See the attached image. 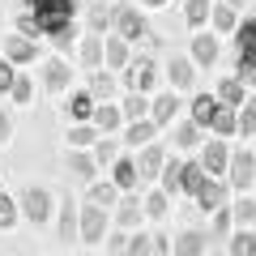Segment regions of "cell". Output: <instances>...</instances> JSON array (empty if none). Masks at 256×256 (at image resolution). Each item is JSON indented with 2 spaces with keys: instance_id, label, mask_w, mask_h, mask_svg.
Returning a JSON list of instances; mask_svg holds the SVG:
<instances>
[{
  "instance_id": "cell-53",
  "label": "cell",
  "mask_w": 256,
  "mask_h": 256,
  "mask_svg": "<svg viewBox=\"0 0 256 256\" xmlns=\"http://www.w3.org/2000/svg\"><path fill=\"white\" fill-rule=\"evenodd\" d=\"M154 256H171V244H166V235H154Z\"/></svg>"
},
{
  "instance_id": "cell-10",
  "label": "cell",
  "mask_w": 256,
  "mask_h": 256,
  "mask_svg": "<svg viewBox=\"0 0 256 256\" xmlns=\"http://www.w3.org/2000/svg\"><path fill=\"white\" fill-rule=\"evenodd\" d=\"M60 239L64 244H82V205L73 196L60 205Z\"/></svg>"
},
{
  "instance_id": "cell-9",
  "label": "cell",
  "mask_w": 256,
  "mask_h": 256,
  "mask_svg": "<svg viewBox=\"0 0 256 256\" xmlns=\"http://www.w3.org/2000/svg\"><path fill=\"white\" fill-rule=\"evenodd\" d=\"M68 86H73V68H68V60L52 56V60L43 64V90H52V94H64Z\"/></svg>"
},
{
  "instance_id": "cell-20",
  "label": "cell",
  "mask_w": 256,
  "mask_h": 256,
  "mask_svg": "<svg viewBox=\"0 0 256 256\" xmlns=\"http://www.w3.org/2000/svg\"><path fill=\"white\" fill-rule=\"evenodd\" d=\"M218 102H226V107H244V102H248V86L239 82V77H222V82H218Z\"/></svg>"
},
{
  "instance_id": "cell-25",
  "label": "cell",
  "mask_w": 256,
  "mask_h": 256,
  "mask_svg": "<svg viewBox=\"0 0 256 256\" xmlns=\"http://www.w3.org/2000/svg\"><path fill=\"white\" fill-rule=\"evenodd\" d=\"M68 171H73L82 184H94V171H98V162H94V154H86V150H73V154H68Z\"/></svg>"
},
{
  "instance_id": "cell-32",
  "label": "cell",
  "mask_w": 256,
  "mask_h": 256,
  "mask_svg": "<svg viewBox=\"0 0 256 256\" xmlns=\"http://www.w3.org/2000/svg\"><path fill=\"white\" fill-rule=\"evenodd\" d=\"M239 107H226V102H222L218 107V116H214V132H218V137H230V132H239V116H235Z\"/></svg>"
},
{
  "instance_id": "cell-14",
  "label": "cell",
  "mask_w": 256,
  "mask_h": 256,
  "mask_svg": "<svg viewBox=\"0 0 256 256\" xmlns=\"http://www.w3.org/2000/svg\"><path fill=\"white\" fill-rule=\"evenodd\" d=\"M4 56H9V64H30L38 56V43L26 34H9L4 38Z\"/></svg>"
},
{
  "instance_id": "cell-37",
  "label": "cell",
  "mask_w": 256,
  "mask_h": 256,
  "mask_svg": "<svg viewBox=\"0 0 256 256\" xmlns=\"http://www.w3.org/2000/svg\"><path fill=\"white\" fill-rule=\"evenodd\" d=\"M90 94L107 102L111 94H116V77H111V73H102V68H98V73H90Z\"/></svg>"
},
{
  "instance_id": "cell-49",
  "label": "cell",
  "mask_w": 256,
  "mask_h": 256,
  "mask_svg": "<svg viewBox=\"0 0 256 256\" xmlns=\"http://www.w3.org/2000/svg\"><path fill=\"white\" fill-rule=\"evenodd\" d=\"M30 98H34V82L18 73V86H13V102H30Z\"/></svg>"
},
{
  "instance_id": "cell-24",
  "label": "cell",
  "mask_w": 256,
  "mask_h": 256,
  "mask_svg": "<svg viewBox=\"0 0 256 256\" xmlns=\"http://www.w3.org/2000/svg\"><path fill=\"white\" fill-rule=\"evenodd\" d=\"M154 132H158V124H154V120H137V124H128V132H124V141H128V146H132V150H146V146H154Z\"/></svg>"
},
{
  "instance_id": "cell-21",
  "label": "cell",
  "mask_w": 256,
  "mask_h": 256,
  "mask_svg": "<svg viewBox=\"0 0 256 256\" xmlns=\"http://www.w3.org/2000/svg\"><path fill=\"white\" fill-rule=\"evenodd\" d=\"M218 107H222V102L214 98V94H196V98H192V124L210 128V124H214V116H218Z\"/></svg>"
},
{
  "instance_id": "cell-35",
  "label": "cell",
  "mask_w": 256,
  "mask_h": 256,
  "mask_svg": "<svg viewBox=\"0 0 256 256\" xmlns=\"http://www.w3.org/2000/svg\"><path fill=\"white\" fill-rule=\"evenodd\" d=\"M141 201H146V214H150V218H166V214H171V196H166L162 188H158V192H146Z\"/></svg>"
},
{
  "instance_id": "cell-1",
  "label": "cell",
  "mask_w": 256,
  "mask_h": 256,
  "mask_svg": "<svg viewBox=\"0 0 256 256\" xmlns=\"http://www.w3.org/2000/svg\"><path fill=\"white\" fill-rule=\"evenodd\" d=\"M73 13H77V0H34V22L52 38L73 26Z\"/></svg>"
},
{
  "instance_id": "cell-36",
  "label": "cell",
  "mask_w": 256,
  "mask_h": 256,
  "mask_svg": "<svg viewBox=\"0 0 256 256\" xmlns=\"http://www.w3.org/2000/svg\"><path fill=\"white\" fill-rule=\"evenodd\" d=\"M18 218H22V205L13 201L9 192H0V230H9V226H18Z\"/></svg>"
},
{
  "instance_id": "cell-33",
  "label": "cell",
  "mask_w": 256,
  "mask_h": 256,
  "mask_svg": "<svg viewBox=\"0 0 256 256\" xmlns=\"http://www.w3.org/2000/svg\"><path fill=\"white\" fill-rule=\"evenodd\" d=\"M230 214H235V226L239 230H252V222H256V196H239L235 205H230Z\"/></svg>"
},
{
  "instance_id": "cell-40",
  "label": "cell",
  "mask_w": 256,
  "mask_h": 256,
  "mask_svg": "<svg viewBox=\"0 0 256 256\" xmlns=\"http://www.w3.org/2000/svg\"><path fill=\"white\" fill-rule=\"evenodd\" d=\"M184 18H188V26H205V22L214 18L210 0H188V9H184Z\"/></svg>"
},
{
  "instance_id": "cell-3",
  "label": "cell",
  "mask_w": 256,
  "mask_h": 256,
  "mask_svg": "<svg viewBox=\"0 0 256 256\" xmlns=\"http://www.w3.org/2000/svg\"><path fill=\"white\" fill-rule=\"evenodd\" d=\"M107 210H102V205H90L86 201L82 205V244L86 248H98V244H107Z\"/></svg>"
},
{
  "instance_id": "cell-41",
  "label": "cell",
  "mask_w": 256,
  "mask_h": 256,
  "mask_svg": "<svg viewBox=\"0 0 256 256\" xmlns=\"http://www.w3.org/2000/svg\"><path fill=\"white\" fill-rule=\"evenodd\" d=\"M124 256H154V235L132 230V239H128V252H124Z\"/></svg>"
},
{
  "instance_id": "cell-8",
  "label": "cell",
  "mask_w": 256,
  "mask_h": 256,
  "mask_svg": "<svg viewBox=\"0 0 256 256\" xmlns=\"http://www.w3.org/2000/svg\"><path fill=\"white\" fill-rule=\"evenodd\" d=\"M230 150H226V141H210V146L201 150V166H205V175L210 180H222V175H230Z\"/></svg>"
},
{
  "instance_id": "cell-28",
  "label": "cell",
  "mask_w": 256,
  "mask_h": 256,
  "mask_svg": "<svg viewBox=\"0 0 256 256\" xmlns=\"http://www.w3.org/2000/svg\"><path fill=\"white\" fill-rule=\"evenodd\" d=\"M192 60L210 68V64L218 60V38H214V34H196V38H192Z\"/></svg>"
},
{
  "instance_id": "cell-44",
  "label": "cell",
  "mask_w": 256,
  "mask_h": 256,
  "mask_svg": "<svg viewBox=\"0 0 256 256\" xmlns=\"http://www.w3.org/2000/svg\"><path fill=\"white\" fill-rule=\"evenodd\" d=\"M214 235H235V214H230V205L214 214Z\"/></svg>"
},
{
  "instance_id": "cell-17",
  "label": "cell",
  "mask_w": 256,
  "mask_h": 256,
  "mask_svg": "<svg viewBox=\"0 0 256 256\" xmlns=\"http://www.w3.org/2000/svg\"><path fill=\"white\" fill-rule=\"evenodd\" d=\"M120 111H124L128 124H137V120H150V111H154V98H146V94H137V90H128V98L120 102Z\"/></svg>"
},
{
  "instance_id": "cell-42",
  "label": "cell",
  "mask_w": 256,
  "mask_h": 256,
  "mask_svg": "<svg viewBox=\"0 0 256 256\" xmlns=\"http://www.w3.org/2000/svg\"><path fill=\"white\" fill-rule=\"evenodd\" d=\"M252 132H256V102L248 98L239 107V137H252Z\"/></svg>"
},
{
  "instance_id": "cell-54",
  "label": "cell",
  "mask_w": 256,
  "mask_h": 256,
  "mask_svg": "<svg viewBox=\"0 0 256 256\" xmlns=\"http://www.w3.org/2000/svg\"><path fill=\"white\" fill-rule=\"evenodd\" d=\"M141 4H146V9H162L166 0H141Z\"/></svg>"
},
{
  "instance_id": "cell-46",
  "label": "cell",
  "mask_w": 256,
  "mask_h": 256,
  "mask_svg": "<svg viewBox=\"0 0 256 256\" xmlns=\"http://www.w3.org/2000/svg\"><path fill=\"white\" fill-rule=\"evenodd\" d=\"M210 22H214V26H218V30H239V26H235V9H230V4H218Z\"/></svg>"
},
{
  "instance_id": "cell-26",
  "label": "cell",
  "mask_w": 256,
  "mask_h": 256,
  "mask_svg": "<svg viewBox=\"0 0 256 256\" xmlns=\"http://www.w3.org/2000/svg\"><path fill=\"white\" fill-rule=\"evenodd\" d=\"M171 141H175L180 150H196V146H201V124H192V120L171 124Z\"/></svg>"
},
{
  "instance_id": "cell-6",
  "label": "cell",
  "mask_w": 256,
  "mask_h": 256,
  "mask_svg": "<svg viewBox=\"0 0 256 256\" xmlns=\"http://www.w3.org/2000/svg\"><path fill=\"white\" fill-rule=\"evenodd\" d=\"M230 188L235 192L256 188V154L252 150H235V158H230Z\"/></svg>"
},
{
  "instance_id": "cell-23",
  "label": "cell",
  "mask_w": 256,
  "mask_h": 256,
  "mask_svg": "<svg viewBox=\"0 0 256 256\" xmlns=\"http://www.w3.org/2000/svg\"><path fill=\"white\" fill-rule=\"evenodd\" d=\"M102 60H107V43H102V34H86V43H82V64L98 73Z\"/></svg>"
},
{
  "instance_id": "cell-55",
  "label": "cell",
  "mask_w": 256,
  "mask_h": 256,
  "mask_svg": "<svg viewBox=\"0 0 256 256\" xmlns=\"http://www.w3.org/2000/svg\"><path fill=\"white\" fill-rule=\"evenodd\" d=\"M222 4H230V9H235V4H244V0H222Z\"/></svg>"
},
{
  "instance_id": "cell-56",
  "label": "cell",
  "mask_w": 256,
  "mask_h": 256,
  "mask_svg": "<svg viewBox=\"0 0 256 256\" xmlns=\"http://www.w3.org/2000/svg\"><path fill=\"white\" fill-rule=\"evenodd\" d=\"M26 4H30V9H34V0H26Z\"/></svg>"
},
{
  "instance_id": "cell-31",
  "label": "cell",
  "mask_w": 256,
  "mask_h": 256,
  "mask_svg": "<svg viewBox=\"0 0 256 256\" xmlns=\"http://www.w3.org/2000/svg\"><path fill=\"white\" fill-rule=\"evenodd\" d=\"M90 205H102V210L120 205V188H116L111 180H102V184H90Z\"/></svg>"
},
{
  "instance_id": "cell-34",
  "label": "cell",
  "mask_w": 256,
  "mask_h": 256,
  "mask_svg": "<svg viewBox=\"0 0 256 256\" xmlns=\"http://www.w3.org/2000/svg\"><path fill=\"white\" fill-rule=\"evenodd\" d=\"M205 180H210V175H205L201 162H184V192H188V196H196V192L205 188Z\"/></svg>"
},
{
  "instance_id": "cell-4",
  "label": "cell",
  "mask_w": 256,
  "mask_h": 256,
  "mask_svg": "<svg viewBox=\"0 0 256 256\" xmlns=\"http://www.w3.org/2000/svg\"><path fill=\"white\" fill-rule=\"evenodd\" d=\"M124 82H128V90H137V94H150L158 86V64L150 60V56H137V60L124 68Z\"/></svg>"
},
{
  "instance_id": "cell-22",
  "label": "cell",
  "mask_w": 256,
  "mask_h": 256,
  "mask_svg": "<svg viewBox=\"0 0 256 256\" xmlns=\"http://www.w3.org/2000/svg\"><path fill=\"white\" fill-rule=\"evenodd\" d=\"M120 124H124V111H120L116 102H98V111H94V128H98L102 137H107V132H116Z\"/></svg>"
},
{
  "instance_id": "cell-16",
  "label": "cell",
  "mask_w": 256,
  "mask_h": 256,
  "mask_svg": "<svg viewBox=\"0 0 256 256\" xmlns=\"http://www.w3.org/2000/svg\"><path fill=\"white\" fill-rule=\"evenodd\" d=\"M235 60H256V18H248V22H239V30H235Z\"/></svg>"
},
{
  "instance_id": "cell-13",
  "label": "cell",
  "mask_w": 256,
  "mask_h": 256,
  "mask_svg": "<svg viewBox=\"0 0 256 256\" xmlns=\"http://www.w3.org/2000/svg\"><path fill=\"white\" fill-rule=\"evenodd\" d=\"M111 184H116L120 192H137V184H141V166H137V158H120V162L111 166Z\"/></svg>"
},
{
  "instance_id": "cell-11",
  "label": "cell",
  "mask_w": 256,
  "mask_h": 256,
  "mask_svg": "<svg viewBox=\"0 0 256 256\" xmlns=\"http://www.w3.org/2000/svg\"><path fill=\"white\" fill-rule=\"evenodd\" d=\"M196 201V210L201 214H218V210H226V184L222 180H205V188L192 196Z\"/></svg>"
},
{
  "instance_id": "cell-57",
  "label": "cell",
  "mask_w": 256,
  "mask_h": 256,
  "mask_svg": "<svg viewBox=\"0 0 256 256\" xmlns=\"http://www.w3.org/2000/svg\"><path fill=\"white\" fill-rule=\"evenodd\" d=\"M252 192H256V188H252Z\"/></svg>"
},
{
  "instance_id": "cell-38",
  "label": "cell",
  "mask_w": 256,
  "mask_h": 256,
  "mask_svg": "<svg viewBox=\"0 0 256 256\" xmlns=\"http://www.w3.org/2000/svg\"><path fill=\"white\" fill-rule=\"evenodd\" d=\"M68 146L73 150H86V146H98V128H86V124H77V128H68Z\"/></svg>"
},
{
  "instance_id": "cell-43",
  "label": "cell",
  "mask_w": 256,
  "mask_h": 256,
  "mask_svg": "<svg viewBox=\"0 0 256 256\" xmlns=\"http://www.w3.org/2000/svg\"><path fill=\"white\" fill-rule=\"evenodd\" d=\"M94 162H98V166H116V162H120V158H116V141L102 137L98 146H94Z\"/></svg>"
},
{
  "instance_id": "cell-51",
  "label": "cell",
  "mask_w": 256,
  "mask_h": 256,
  "mask_svg": "<svg viewBox=\"0 0 256 256\" xmlns=\"http://www.w3.org/2000/svg\"><path fill=\"white\" fill-rule=\"evenodd\" d=\"M73 34H77L73 26H68V30H60V34L52 38V43H56V52H68V47H73Z\"/></svg>"
},
{
  "instance_id": "cell-45",
  "label": "cell",
  "mask_w": 256,
  "mask_h": 256,
  "mask_svg": "<svg viewBox=\"0 0 256 256\" xmlns=\"http://www.w3.org/2000/svg\"><path fill=\"white\" fill-rule=\"evenodd\" d=\"M107 22H116V13H111L107 4H94V9H90V26H94V34H102V30H107Z\"/></svg>"
},
{
  "instance_id": "cell-15",
  "label": "cell",
  "mask_w": 256,
  "mask_h": 256,
  "mask_svg": "<svg viewBox=\"0 0 256 256\" xmlns=\"http://www.w3.org/2000/svg\"><path fill=\"white\" fill-rule=\"evenodd\" d=\"M137 166H141V180H162V171H166L162 146H146V150H141V158H137Z\"/></svg>"
},
{
  "instance_id": "cell-19",
  "label": "cell",
  "mask_w": 256,
  "mask_h": 256,
  "mask_svg": "<svg viewBox=\"0 0 256 256\" xmlns=\"http://www.w3.org/2000/svg\"><path fill=\"white\" fill-rule=\"evenodd\" d=\"M175 111H180V98H175V90H166V94H158V98H154L150 120H154L158 128H162V124H175Z\"/></svg>"
},
{
  "instance_id": "cell-5",
  "label": "cell",
  "mask_w": 256,
  "mask_h": 256,
  "mask_svg": "<svg viewBox=\"0 0 256 256\" xmlns=\"http://www.w3.org/2000/svg\"><path fill=\"white\" fill-rule=\"evenodd\" d=\"M150 214H146V201H141L137 192H128V196H120V205H116V226L120 230H141V222H146Z\"/></svg>"
},
{
  "instance_id": "cell-52",
  "label": "cell",
  "mask_w": 256,
  "mask_h": 256,
  "mask_svg": "<svg viewBox=\"0 0 256 256\" xmlns=\"http://www.w3.org/2000/svg\"><path fill=\"white\" fill-rule=\"evenodd\" d=\"M9 132H13V120L4 116V111H0V146H4V141H9Z\"/></svg>"
},
{
  "instance_id": "cell-50",
  "label": "cell",
  "mask_w": 256,
  "mask_h": 256,
  "mask_svg": "<svg viewBox=\"0 0 256 256\" xmlns=\"http://www.w3.org/2000/svg\"><path fill=\"white\" fill-rule=\"evenodd\" d=\"M18 30H22V34H26V38H34V34H43V30H38V22H34V13H26V18L18 22Z\"/></svg>"
},
{
  "instance_id": "cell-2",
  "label": "cell",
  "mask_w": 256,
  "mask_h": 256,
  "mask_svg": "<svg viewBox=\"0 0 256 256\" xmlns=\"http://www.w3.org/2000/svg\"><path fill=\"white\" fill-rule=\"evenodd\" d=\"M18 205H22V218L30 222V226H47L52 222V192L43 188V184H26L22 188V196H18Z\"/></svg>"
},
{
  "instance_id": "cell-18",
  "label": "cell",
  "mask_w": 256,
  "mask_h": 256,
  "mask_svg": "<svg viewBox=\"0 0 256 256\" xmlns=\"http://www.w3.org/2000/svg\"><path fill=\"white\" fill-rule=\"evenodd\" d=\"M166 73H171V86H175V90H188V86L196 82V68H192V60H188V56H171Z\"/></svg>"
},
{
  "instance_id": "cell-47",
  "label": "cell",
  "mask_w": 256,
  "mask_h": 256,
  "mask_svg": "<svg viewBox=\"0 0 256 256\" xmlns=\"http://www.w3.org/2000/svg\"><path fill=\"white\" fill-rule=\"evenodd\" d=\"M128 239H132L128 230H111V235H107V256H124L128 252Z\"/></svg>"
},
{
  "instance_id": "cell-7",
  "label": "cell",
  "mask_w": 256,
  "mask_h": 256,
  "mask_svg": "<svg viewBox=\"0 0 256 256\" xmlns=\"http://www.w3.org/2000/svg\"><path fill=\"white\" fill-rule=\"evenodd\" d=\"M116 34L124 38V43H137V38H146V34H150V22L141 18L137 9L120 4V9H116Z\"/></svg>"
},
{
  "instance_id": "cell-12",
  "label": "cell",
  "mask_w": 256,
  "mask_h": 256,
  "mask_svg": "<svg viewBox=\"0 0 256 256\" xmlns=\"http://www.w3.org/2000/svg\"><path fill=\"white\" fill-rule=\"evenodd\" d=\"M205 248H210L205 230H180L171 244V256H205Z\"/></svg>"
},
{
  "instance_id": "cell-30",
  "label": "cell",
  "mask_w": 256,
  "mask_h": 256,
  "mask_svg": "<svg viewBox=\"0 0 256 256\" xmlns=\"http://www.w3.org/2000/svg\"><path fill=\"white\" fill-rule=\"evenodd\" d=\"M226 252L230 256H256V230H235V235L226 239Z\"/></svg>"
},
{
  "instance_id": "cell-48",
  "label": "cell",
  "mask_w": 256,
  "mask_h": 256,
  "mask_svg": "<svg viewBox=\"0 0 256 256\" xmlns=\"http://www.w3.org/2000/svg\"><path fill=\"white\" fill-rule=\"evenodd\" d=\"M13 86H18V68L9 60H0V94H13Z\"/></svg>"
},
{
  "instance_id": "cell-39",
  "label": "cell",
  "mask_w": 256,
  "mask_h": 256,
  "mask_svg": "<svg viewBox=\"0 0 256 256\" xmlns=\"http://www.w3.org/2000/svg\"><path fill=\"white\" fill-rule=\"evenodd\" d=\"M107 64L111 68H128V64H132L128 60V43L124 38H107Z\"/></svg>"
},
{
  "instance_id": "cell-29",
  "label": "cell",
  "mask_w": 256,
  "mask_h": 256,
  "mask_svg": "<svg viewBox=\"0 0 256 256\" xmlns=\"http://www.w3.org/2000/svg\"><path fill=\"white\" fill-rule=\"evenodd\" d=\"M158 188H162L166 196H180V192H184V162H175V158H171L166 171H162V180H158Z\"/></svg>"
},
{
  "instance_id": "cell-27",
  "label": "cell",
  "mask_w": 256,
  "mask_h": 256,
  "mask_svg": "<svg viewBox=\"0 0 256 256\" xmlns=\"http://www.w3.org/2000/svg\"><path fill=\"white\" fill-rule=\"evenodd\" d=\"M94 111H98V98H94L90 90H77L73 98H68V116L73 120H94Z\"/></svg>"
}]
</instances>
